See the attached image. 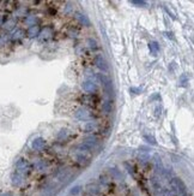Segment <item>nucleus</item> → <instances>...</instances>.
Listing matches in <instances>:
<instances>
[{
	"label": "nucleus",
	"instance_id": "nucleus-15",
	"mask_svg": "<svg viewBox=\"0 0 194 196\" xmlns=\"http://www.w3.org/2000/svg\"><path fill=\"white\" fill-rule=\"evenodd\" d=\"M4 28L5 29H7V30H10V29H12L13 27H16V22H15V19H7L6 22H4Z\"/></svg>",
	"mask_w": 194,
	"mask_h": 196
},
{
	"label": "nucleus",
	"instance_id": "nucleus-14",
	"mask_svg": "<svg viewBox=\"0 0 194 196\" xmlns=\"http://www.w3.org/2000/svg\"><path fill=\"white\" fill-rule=\"evenodd\" d=\"M36 22H37V17L34 16V15H30L25 18V24L29 25V27H32V25H36Z\"/></svg>",
	"mask_w": 194,
	"mask_h": 196
},
{
	"label": "nucleus",
	"instance_id": "nucleus-21",
	"mask_svg": "<svg viewBox=\"0 0 194 196\" xmlns=\"http://www.w3.org/2000/svg\"><path fill=\"white\" fill-rule=\"evenodd\" d=\"M80 190V187H74V188L71 190V194H78Z\"/></svg>",
	"mask_w": 194,
	"mask_h": 196
},
{
	"label": "nucleus",
	"instance_id": "nucleus-11",
	"mask_svg": "<svg viewBox=\"0 0 194 196\" xmlns=\"http://www.w3.org/2000/svg\"><path fill=\"white\" fill-rule=\"evenodd\" d=\"M39 34H40V28L37 25L29 27V29H28V36L29 38H36V36H39Z\"/></svg>",
	"mask_w": 194,
	"mask_h": 196
},
{
	"label": "nucleus",
	"instance_id": "nucleus-20",
	"mask_svg": "<svg viewBox=\"0 0 194 196\" xmlns=\"http://www.w3.org/2000/svg\"><path fill=\"white\" fill-rule=\"evenodd\" d=\"M133 5H137V6H146V3L145 1H131Z\"/></svg>",
	"mask_w": 194,
	"mask_h": 196
},
{
	"label": "nucleus",
	"instance_id": "nucleus-5",
	"mask_svg": "<svg viewBox=\"0 0 194 196\" xmlns=\"http://www.w3.org/2000/svg\"><path fill=\"white\" fill-rule=\"evenodd\" d=\"M97 77H98V79L102 82L103 87H104L108 92H113V83H111V81H110L109 77H107L106 75H98Z\"/></svg>",
	"mask_w": 194,
	"mask_h": 196
},
{
	"label": "nucleus",
	"instance_id": "nucleus-13",
	"mask_svg": "<svg viewBox=\"0 0 194 196\" xmlns=\"http://www.w3.org/2000/svg\"><path fill=\"white\" fill-rule=\"evenodd\" d=\"M76 17H77V19L83 24V25H89V24H90V21L88 19V17H86L85 15H83V13H80V12H77V13H76Z\"/></svg>",
	"mask_w": 194,
	"mask_h": 196
},
{
	"label": "nucleus",
	"instance_id": "nucleus-8",
	"mask_svg": "<svg viewBox=\"0 0 194 196\" xmlns=\"http://www.w3.org/2000/svg\"><path fill=\"white\" fill-rule=\"evenodd\" d=\"M76 117L78 119H80V120H88L89 118H90V112L86 110V108H78L76 111Z\"/></svg>",
	"mask_w": 194,
	"mask_h": 196
},
{
	"label": "nucleus",
	"instance_id": "nucleus-6",
	"mask_svg": "<svg viewBox=\"0 0 194 196\" xmlns=\"http://www.w3.org/2000/svg\"><path fill=\"white\" fill-rule=\"evenodd\" d=\"M82 88H83V90L86 92V93H93V92H96V84L93 83L92 81H89V79H86V81H84L82 83Z\"/></svg>",
	"mask_w": 194,
	"mask_h": 196
},
{
	"label": "nucleus",
	"instance_id": "nucleus-19",
	"mask_svg": "<svg viewBox=\"0 0 194 196\" xmlns=\"http://www.w3.org/2000/svg\"><path fill=\"white\" fill-rule=\"evenodd\" d=\"M102 108H103V111H104V112H110V111H111V103L106 102V103L103 105V107H102Z\"/></svg>",
	"mask_w": 194,
	"mask_h": 196
},
{
	"label": "nucleus",
	"instance_id": "nucleus-2",
	"mask_svg": "<svg viewBox=\"0 0 194 196\" xmlns=\"http://www.w3.org/2000/svg\"><path fill=\"white\" fill-rule=\"evenodd\" d=\"M30 171V164L25 160V159H19L16 163V171L15 172L19 173L21 176L25 177V174H28Z\"/></svg>",
	"mask_w": 194,
	"mask_h": 196
},
{
	"label": "nucleus",
	"instance_id": "nucleus-1",
	"mask_svg": "<svg viewBox=\"0 0 194 196\" xmlns=\"http://www.w3.org/2000/svg\"><path fill=\"white\" fill-rule=\"evenodd\" d=\"M171 187H173L174 193L177 196H188L186 185L180 178H173L171 179Z\"/></svg>",
	"mask_w": 194,
	"mask_h": 196
},
{
	"label": "nucleus",
	"instance_id": "nucleus-3",
	"mask_svg": "<svg viewBox=\"0 0 194 196\" xmlns=\"http://www.w3.org/2000/svg\"><path fill=\"white\" fill-rule=\"evenodd\" d=\"M54 35V32H53V29L52 28H49V27H46L45 29H42L39 34V38L41 41H47V40L52 39V36Z\"/></svg>",
	"mask_w": 194,
	"mask_h": 196
},
{
	"label": "nucleus",
	"instance_id": "nucleus-9",
	"mask_svg": "<svg viewBox=\"0 0 194 196\" xmlns=\"http://www.w3.org/2000/svg\"><path fill=\"white\" fill-rule=\"evenodd\" d=\"M11 180H12V184H13V185H16V187H18V185L23 184L24 177H23V176H21L19 173L13 172V173H12V176H11Z\"/></svg>",
	"mask_w": 194,
	"mask_h": 196
},
{
	"label": "nucleus",
	"instance_id": "nucleus-22",
	"mask_svg": "<svg viewBox=\"0 0 194 196\" xmlns=\"http://www.w3.org/2000/svg\"><path fill=\"white\" fill-rule=\"evenodd\" d=\"M4 24V17L2 16H0V27Z\"/></svg>",
	"mask_w": 194,
	"mask_h": 196
},
{
	"label": "nucleus",
	"instance_id": "nucleus-12",
	"mask_svg": "<svg viewBox=\"0 0 194 196\" xmlns=\"http://www.w3.org/2000/svg\"><path fill=\"white\" fill-rule=\"evenodd\" d=\"M149 49H150V52H151L152 54L156 55L159 52V45H158L156 41H152V42L149 43Z\"/></svg>",
	"mask_w": 194,
	"mask_h": 196
},
{
	"label": "nucleus",
	"instance_id": "nucleus-17",
	"mask_svg": "<svg viewBox=\"0 0 194 196\" xmlns=\"http://www.w3.org/2000/svg\"><path fill=\"white\" fill-rule=\"evenodd\" d=\"M144 138H145L149 143H151V144H154V146L156 144V140L152 137V136H148V135H145V136H144Z\"/></svg>",
	"mask_w": 194,
	"mask_h": 196
},
{
	"label": "nucleus",
	"instance_id": "nucleus-4",
	"mask_svg": "<svg viewBox=\"0 0 194 196\" xmlns=\"http://www.w3.org/2000/svg\"><path fill=\"white\" fill-rule=\"evenodd\" d=\"M95 64L97 65V68L98 69H101L102 71H108V63L106 62V59H104V57H102V55H97L96 58H95Z\"/></svg>",
	"mask_w": 194,
	"mask_h": 196
},
{
	"label": "nucleus",
	"instance_id": "nucleus-10",
	"mask_svg": "<svg viewBox=\"0 0 194 196\" xmlns=\"http://www.w3.org/2000/svg\"><path fill=\"white\" fill-rule=\"evenodd\" d=\"M24 36H25V33L22 29H16L15 32L12 33V35H11V39L13 41H18V40L23 39Z\"/></svg>",
	"mask_w": 194,
	"mask_h": 196
},
{
	"label": "nucleus",
	"instance_id": "nucleus-7",
	"mask_svg": "<svg viewBox=\"0 0 194 196\" xmlns=\"http://www.w3.org/2000/svg\"><path fill=\"white\" fill-rule=\"evenodd\" d=\"M45 146H46V141L42 137H36L34 141L31 142V148L35 149V150H41Z\"/></svg>",
	"mask_w": 194,
	"mask_h": 196
},
{
	"label": "nucleus",
	"instance_id": "nucleus-16",
	"mask_svg": "<svg viewBox=\"0 0 194 196\" xmlns=\"http://www.w3.org/2000/svg\"><path fill=\"white\" fill-rule=\"evenodd\" d=\"M25 13H26V10H25V8H19L17 11H16V15H17L18 17L25 16Z\"/></svg>",
	"mask_w": 194,
	"mask_h": 196
},
{
	"label": "nucleus",
	"instance_id": "nucleus-23",
	"mask_svg": "<svg viewBox=\"0 0 194 196\" xmlns=\"http://www.w3.org/2000/svg\"><path fill=\"white\" fill-rule=\"evenodd\" d=\"M1 196H12V195H11L10 193H5V194H2Z\"/></svg>",
	"mask_w": 194,
	"mask_h": 196
},
{
	"label": "nucleus",
	"instance_id": "nucleus-18",
	"mask_svg": "<svg viewBox=\"0 0 194 196\" xmlns=\"http://www.w3.org/2000/svg\"><path fill=\"white\" fill-rule=\"evenodd\" d=\"M97 128V125L95 124V123H90V124H88V125L85 126V130H88V131H92V130H95Z\"/></svg>",
	"mask_w": 194,
	"mask_h": 196
}]
</instances>
